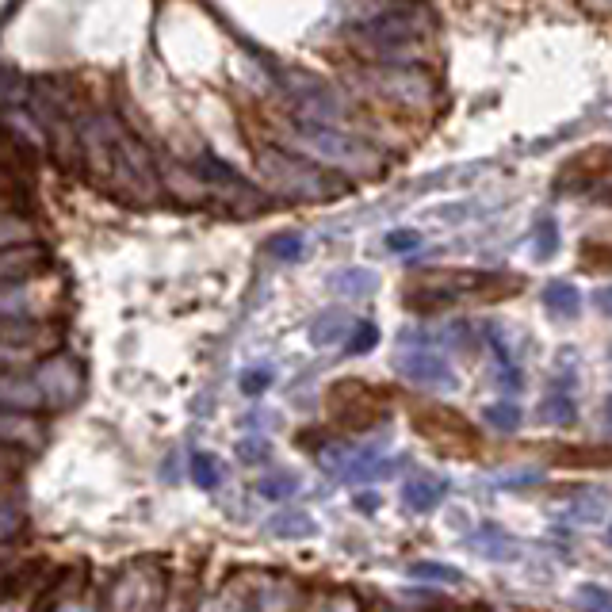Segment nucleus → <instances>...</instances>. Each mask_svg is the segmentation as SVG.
Here are the masks:
<instances>
[{
	"mask_svg": "<svg viewBox=\"0 0 612 612\" xmlns=\"http://www.w3.org/2000/svg\"><path fill=\"white\" fill-rule=\"evenodd\" d=\"M39 391H43V402L50 406H69L77 394H81V372L77 364L66 360V356H54L39 368Z\"/></svg>",
	"mask_w": 612,
	"mask_h": 612,
	"instance_id": "nucleus-1",
	"label": "nucleus"
},
{
	"mask_svg": "<svg viewBox=\"0 0 612 612\" xmlns=\"http://www.w3.org/2000/svg\"><path fill=\"white\" fill-rule=\"evenodd\" d=\"M111 612H150L157 601V582L146 570H127L115 586H111Z\"/></svg>",
	"mask_w": 612,
	"mask_h": 612,
	"instance_id": "nucleus-2",
	"label": "nucleus"
},
{
	"mask_svg": "<svg viewBox=\"0 0 612 612\" xmlns=\"http://www.w3.org/2000/svg\"><path fill=\"white\" fill-rule=\"evenodd\" d=\"M261 165L272 176L287 180L295 196H314V192H322V180H318V173H314V169H306V165H295V161H291V157H284V153L264 150L261 153Z\"/></svg>",
	"mask_w": 612,
	"mask_h": 612,
	"instance_id": "nucleus-3",
	"label": "nucleus"
},
{
	"mask_svg": "<svg viewBox=\"0 0 612 612\" xmlns=\"http://www.w3.org/2000/svg\"><path fill=\"white\" fill-rule=\"evenodd\" d=\"M303 142L314 153H322L326 161H333V165H356V157H360L356 142H349V138H341V134L326 131V127H306Z\"/></svg>",
	"mask_w": 612,
	"mask_h": 612,
	"instance_id": "nucleus-4",
	"label": "nucleus"
},
{
	"mask_svg": "<svg viewBox=\"0 0 612 612\" xmlns=\"http://www.w3.org/2000/svg\"><path fill=\"white\" fill-rule=\"evenodd\" d=\"M43 406V391L39 383H27V379H4L0 375V410H12V414H35Z\"/></svg>",
	"mask_w": 612,
	"mask_h": 612,
	"instance_id": "nucleus-5",
	"label": "nucleus"
},
{
	"mask_svg": "<svg viewBox=\"0 0 612 612\" xmlns=\"http://www.w3.org/2000/svg\"><path fill=\"white\" fill-rule=\"evenodd\" d=\"M444 494H448V482L429 479V475L410 479L406 482V490H402V498H406V505H410L414 513H433V509L444 502Z\"/></svg>",
	"mask_w": 612,
	"mask_h": 612,
	"instance_id": "nucleus-6",
	"label": "nucleus"
},
{
	"mask_svg": "<svg viewBox=\"0 0 612 612\" xmlns=\"http://www.w3.org/2000/svg\"><path fill=\"white\" fill-rule=\"evenodd\" d=\"M471 547L486 555V559H498V563H509V559H517V540H509L498 525H482L475 536H471Z\"/></svg>",
	"mask_w": 612,
	"mask_h": 612,
	"instance_id": "nucleus-7",
	"label": "nucleus"
},
{
	"mask_svg": "<svg viewBox=\"0 0 612 612\" xmlns=\"http://www.w3.org/2000/svg\"><path fill=\"white\" fill-rule=\"evenodd\" d=\"M268 532L280 536V540H310L318 532V525H314V517L303 513V509H284V513H276L268 521Z\"/></svg>",
	"mask_w": 612,
	"mask_h": 612,
	"instance_id": "nucleus-8",
	"label": "nucleus"
},
{
	"mask_svg": "<svg viewBox=\"0 0 612 612\" xmlns=\"http://www.w3.org/2000/svg\"><path fill=\"white\" fill-rule=\"evenodd\" d=\"M402 375H410L417 383H452V372L444 368V360L429 356V352H417V356H406L402 364Z\"/></svg>",
	"mask_w": 612,
	"mask_h": 612,
	"instance_id": "nucleus-9",
	"label": "nucleus"
},
{
	"mask_svg": "<svg viewBox=\"0 0 612 612\" xmlns=\"http://www.w3.org/2000/svg\"><path fill=\"white\" fill-rule=\"evenodd\" d=\"M605 509H609V502H605L601 494H578V498L563 509V517H567L570 525H597V521L605 517Z\"/></svg>",
	"mask_w": 612,
	"mask_h": 612,
	"instance_id": "nucleus-10",
	"label": "nucleus"
},
{
	"mask_svg": "<svg viewBox=\"0 0 612 612\" xmlns=\"http://www.w3.org/2000/svg\"><path fill=\"white\" fill-rule=\"evenodd\" d=\"M574 601L582 605V612H612V590L597 586V582H582L574 590Z\"/></svg>",
	"mask_w": 612,
	"mask_h": 612,
	"instance_id": "nucleus-11",
	"label": "nucleus"
},
{
	"mask_svg": "<svg viewBox=\"0 0 612 612\" xmlns=\"http://www.w3.org/2000/svg\"><path fill=\"white\" fill-rule=\"evenodd\" d=\"M410 578H421V582H444V586H456V582H463V574H459L456 567L429 563V559H421V563H410Z\"/></svg>",
	"mask_w": 612,
	"mask_h": 612,
	"instance_id": "nucleus-12",
	"label": "nucleus"
},
{
	"mask_svg": "<svg viewBox=\"0 0 612 612\" xmlns=\"http://www.w3.org/2000/svg\"><path fill=\"white\" fill-rule=\"evenodd\" d=\"M295 490H299V479H295V475H284V471H280V475H264V479L257 482V494L268 498V502H284V498H291Z\"/></svg>",
	"mask_w": 612,
	"mask_h": 612,
	"instance_id": "nucleus-13",
	"label": "nucleus"
},
{
	"mask_svg": "<svg viewBox=\"0 0 612 612\" xmlns=\"http://www.w3.org/2000/svg\"><path fill=\"white\" fill-rule=\"evenodd\" d=\"M192 479H196L203 490H215V486L222 482L219 459H215V456H196V459H192Z\"/></svg>",
	"mask_w": 612,
	"mask_h": 612,
	"instance_id": "nucleus-14",
	"label": "nucleus"
},
{
	"mask_svg": "<svg viewBox=\"0 0 612 612\" xmlns=\"http://www.w3.org/2000/svg\"><path fill=\"white\" fill-rule=\"evenodd\" d=\"M291 609V597H287L280 586H272V590L261 593V601L253 605V612H287Z\"/></svg>",
	"mask_w": 612,
	"mask_h": 612,
	"instance_id": "nucleus-15",
	"label": "nucleus"
},
{
	"mask_svg": "<svg viewBox=\"0 0 612 612\" xmlns=\"http://www.w3.org/2000/svg\"><path fill=\"white\" fill-rule=\"evenodd\" d=\"M20 532V509L8 502H0V544H8Z\"/></svg>",
	"mask_w": 612,
	"mask_h": 612,
	"instance_id": "nucleus-16",
	"label": "nucleus"
},
{
	"mask_svg": "<svg viewBox=\"0 0 612 612\" xmlns=\"http://www.w3.org/2000/svg\"><path fill=\"white\" fill-rule=\"evenodd\" d=\"M486 417H490V425H498V429H513V425H517V421H521V410H517V406H490V410H486Z\"/></svg>",
	"mask_w": 612,
	"mask_h": 612,
	"instance_id": "nucleus-17",
	"label": "nucleus"
},
{
	"mask_svg": "<svg viewBox=\"0 0 612 612\" xmlns=\"http://www.w3.org/2000/svg\"><path fill=\"white\" fill-rule=\"evenodd\" d=\"M199 612H245V605H241V597H234V593H215L211 601H203Z\"/></svg>",
	"mask_w": 612,
	"mask_h": 612,
	"instance_id": "nucleus-18",
	"label": "nucleus"
},
{
	"mask_svg": "<svg viewBox=\"0 0 612 612\" xmlns=\"http://www.w3.org/2000/svg\"><path fill=\"white\" fill-rule=\"evenodd\" d=\"M341 318L337 314H329V318H322L318 326H314V345H333L337 337H341V326H337Z\"/></svg>",
	"mask_w": 612,
	"mask_h": 612,
	"instance_id": "nucleus-19",
	"label": "nucleus"
},
{
	"mask_svg": "<svg viewBox=\"0 0 612 612\" xmlns=\"http://www.w3.org/2000/svg\"><path fill=\"white\" fill-rule=\"evenodd\" d=\"M23 238H27V226L20 219H0V249L4 245H16Z\"/></svg>",
	"mask_w": 612,
	"mask_h": 612,
	"instance_id": "nucleus-20",
	"label": "nucleus"
},
{
	"mask_svg": "<svg viewBox=\"0 0 612 612\" xmlns=\"http://www.w3.org/2000/svg\"><path fill=\"white\" fill-rule=\"evenodd\" d=\"M268 383H272V372H264V368H261V372H249L245 379H241V391H245V394H261Z\"/></svg>",
	"mask_w": 612,
	"mask_h": 612,
	"instance_id": "nucleus-21",
	"label": "nucleus"
},
{
	"mask_svg": "<svg viewBox=\"0 0 612 612\" xmlns=\"http://www.w3.org/2000/svg\"><path fill=\"white\" fill-rule=\"evenodd\" d=\"M238 456H245V463H261L268 456V444L264 440H245V444H238Z\"/></svg>",
	"mask_w": 612,
	"mask_h": 612,
	"instance_id": "nucleus-22",
	"label": "nucleus"
},
{
	"mask_svg": "<svg viewBox=\"0 0 612 612\" xmlns=\"http://www.w3.org/2000/svg\"><path fill=\"white\" fill-rule=\"evenodd\" d=\"M314 612H360V609H356V601H352V597H345V593H341V597H329V601H322Z\"/></svg>",
	"mask_w": 612,
	"mask_h": 612,
	"instance_id": "nucleus-23",
	"label": "nucleus"
},
{
	"mask_svg": "<svg viewBox=\"0 0 612 612\" xmlns=\"http://www.w3.org/2000/svg\"><path fill=\"white\" fill-rule=\"evenodd\" d=\"M544 417H551V421H570V406L563 398H555V402H547L544 406Z\"/></svg>",
	"mask_w": 612,
	"mask_h": 612,
	"instance_id": "nucleus-24",
	"label": "nucleus"
},
{
	"mask_svg": "<svg viewBox=\"0 0 612 612\" xmlns=\"http://www.w3.org/2000/svg\"><path fill=\"white\" fill-rule=\"evenodd\" d=\"M62 612H92V609H85V605H66Z\"/></svg>",
	"mask_w": 612,
	"mask_h": 612,
	"instance_id": "nucleus-25",
	"label": "nucleus"
},
{
	"mask_svg": "<svg viewBox=\"0 0 612 612\" xmlns=\"http://www.w3.org/2000/svg\"><path fill=\"white\" fill-rule=\"evenodd\" d=\"M609 544H612V525H609Z\"/></svg>",
	"mask_w": 612,
	"mask_h": 612,
	"instance_id": "nucleus-26",
	"label": "nucleus"
}]
</instances>
